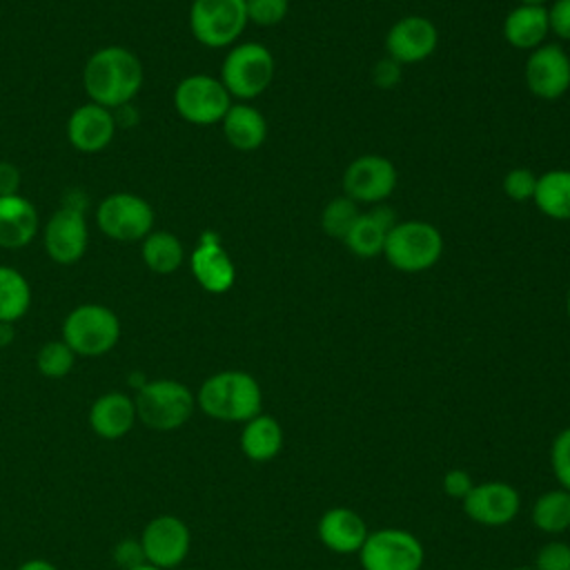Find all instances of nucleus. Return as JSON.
Wrapping results in <instances>:
<instances>
[{
  "label": "nucleus",
  "mask_w": 570,
  "mask_h": 570,
  "mask_svg": "<svg viewBox=\"0 0 570 570\" xmlns=\"http://www.w3.org/2000/svg\"><path fill=\"white\" fill-rule=\"evenodd\" d=\"M145 82L140 58L118 45L102 47L89 56L82 69V87L89 102L107 109L129 105Z\"/></svg>",
  "instance_id": "nucleus-1"
},
{
  "label": "nucleus",
  "mask_w": 570,
  "mask_h": 570,
  "mask_svg": "<svg viewBox=\"0 0 570 570\" xmlns=\"http://www.w3.org/2000/svg\"><path fill=\"white\" fill-rule=\"evenodd\" d=\"M196 405L216 421L245 423L261 414L263 390L249 372L223 370L203 381L196 392Z\"/></svg>",
  "instance_id": "nucleus-2"
},
{
  "label": "nucleus",
  "mask_w": 570,
  "mask_h": 570,
  "mask_svg": "<svg viewBox=\"0 0 570 570\" xmlns=\"http://www.w3.org/2000/svg\"><path fill=\"white\" fill-rule=\"evenodd\" d=\"M134 405L142 425L156 432H171L191 419L196 410V396L180 381L156 379L142 383L136 390Z\"/></svg>",
  "instance_id": "nucleus-3"
},
{
  "label": "nucleus",
  "mask_w": 570,
  "mask_h": 570,
  "mask_svg": "<svg viewBox=\"0 0 570 570\" xmlns=\"http://www.w3.org/2000/svg\"><path fill=\"white\" fill-rule=\"evenodd\" d=\"M443 254V236L428 220H399L383 247L385 261L399 272H425Z\"/></svg>",
  "instance_id": "nucleus-4"
},
{
  "label": "nucleus",
  "mask_w": 570,
  "mask_h": 570,
  "mask_svg": "<svg viewBox=\"0 0 570 570\" xmlns=\"http://www.w3.org/2000/svg\"><path fill=\"white\" fill-rule=\"evenodd\" d=\"M276 62L267 47L261 42L234 45L220 67V82L232 98L252 100L261 96L274 80Z\"/></svg>",
  "instance_id": "nucleus-5"
},
{
  "label": "nucleus",
  "mask_w": 570,
  "mask_h": 570,
  "mask_svg": "<svg viewBox=\"0 0 570 570\" xmlns=\"http://www.w3.org/2000/svg\"><path fill=\"white\" fill-rule=\"evenodd\" d=\"M120 338V321L114 309L100 303L73 307L62 323V341L76 356H102Z\"/></svg>",
  "instance_id": "nucleus-6"
},
{
  "label": "nucleus",
  "mask_w": 570,
  "mask_h": 570,
  "mask_svg": "<svg viewBox=\"0 0 570 570\" xmlns=\"http://www.w3.org/2000/svg\"><path fill=\"white\" fill-rule=\"evenodd\" d=\"M245 27V0H194L189 7L191 36L209 49L234 45Z\"/></svg>",
  "instance_id": "nucleus-7"
},
{
  "label": "nucleus",
  "mask_w": 570,
  "mask_h": 570,
  "mask_svg": "<svg viewBox=\"0 0 570 570\" xmlns=\"http://www.w3.org/2000/svg\"><path fill=\"white\" fill-rule=\"evenodd\" d=\"M363 570H421L423 543L403 528H383L367 534L356 552Z\"/></svg>",
  "instance_id": "nucleus-8"
},
{
  "label": "nucleus",
  "mask_w": 570,
  "mask_h": 570,
  "mask_svg": "<svg viewBox=\"0 0 570 570\" xmlns=\"http://www.w3.org/2000/svg\"><path fill=\"white\" fill-rule=\"evenodd\" d=\"M174 107L178 116L191 125H216L232 107V96L220 78L191 73L176 85Z\"/></svg>",
  "instance_id": "nucleus-9"
},
{
  "label": "nucleus",
  "mask_w": 570,
  "mask_h": 570,
  "mask_svg": "<svg viewBox=\"0 0 570 570\" xmlns=\"http://www.w3.org/2000/svg\"><path fill=\"white\" fill-rule=\"evenodd\" d=\"M98 229L118 243H136L142 240L154 227V209L151 205L127 191L109 194L100 200L96 209Z\"/></svg>",
  "instance_id": "nucleus-10"
},
{
  "label": "nucleus",
  "mask_w": 570,
  "mask_h": 570,
  "mask_svg": "<svg viewBox=\"0 0 570 570\" xmlns=\"http://www.w3.org/2000/svg\"><path fill=\"white\" fill-rule=\"evenodd\" d=\"M45 252L53 263L73 265L78 263L89 243V229L85 218V203L82 200H67L62 203L47 220L42 232Z\"/></svg>",
  "instance_id": "nucleus-11"
},
{
  "label": "nucleus",
  "mask_w": 570,
  "mask_h": 570,
  "mask_svg": "<svg viewBox=\"0 0 570 570\" xmlns=\"http://www.w3.org/2000/svg\"><path fill=\"white\" fill-rule=\"evenodd\" d=\"M396 167L379 154H363L354 158L343 171V194L354 203L379 205L396 187Z\"/></svg>",
  "instance_id": "nucleus-12"
},
{
  "label": "nucleus",
  "mask_w": 570,
  "mask_h": 570,
  "mask_svg": "<svg viewBox=\"0 0 570 570\" xmlns=\"http://www.w3.org/2000/svg\"><path fill=\"white\" fill-rule=\"evenodd\" d=\"M140 546L149 566L169 570L185 561L191 546V534L183 519L174 514H158L145 525Z\"/></svg>",
  "instance_id": "nucleus-13"
},
{
  "label": "nucleus",
  "mask_w": 570,
  "mask_h": 570,
  "mask_svg": "<svg viewBox=\"0 0 570 570\" xmlns=\"http://www.w3.org/2000/svg\"><path fill=\"white\" fill-rule=\"evenodd\" d=\"M523 80L532 96L557 100L570 89V56L559 45H541L530 51Z\"/></svg>",
  "instance_id": "nucleus-14"
},
{
  "label": "nucleus",
  "mask_w": 570,
  "mask_h": 570,
  "mask_svg": "<svg viewBox=\"0 0 570 570\" xmlns=\"http://www.w3.org/2000/svg\"><path fill=\"white\" fill-rule=\"evenodd\" d=\"M461 503L468 519L490 528H499L514 521L521 510L519 492L505 481L474 483Z\"/></svg>",
  "instance_id": "nucleus-15"
},
{
  "label": "nucleus",
  "mask_w": 570,
  "mask_h": 570,
  "mask_svg": "<svg viewBox=\"0 0 570 570\" xmlns=\"http://www.w3.org/2000/svg\"><path fill=\"white\" fill-rule=\"evenodd\" d=\"M439 45V29L425 16H405L396 20L385 33L387 58L403 65L428 60Z\"/></svg>",
  "instance_id": "nucleus-16"
},
{
  "label": "nucleus",
  "mask_w": 570,
  "mask_h": 570,
  "mask_svg": "<svg viewBox=\"0 0 570 570\" xmlns=\"http://www.w3.org/2000/svg\"><path fill=\"white\" fill-rule=\"evenodd\" d=\"M189 267L196 283L209 294H225L236 281L234 261L220 245L218 236L212 232H205L200 236V243L189 256Z\"/></svg>",
  "instance_id": "nucleus-17"
},
{
  "label": "nucleus",
  "mask_w": 570,
  "mask_h": 570,
  "mask_svg": "<svg viewBox=\"0 0 570 570\" xmlns=\"http://www.w3.org/2000/svg\"><path fill=\"white\" fill-rule=\"evenodd\" d=\"M116 134V116L96 102L80 105L67 120V138L82 154L102 151Z\"/></svg>",
  "instance_id": "nucleus-18"
},
{
  "label": "nucleus",
  "mask_w": 570,
  "mask_h": 570,
  "mask_svg": "<svg viewBox=\"0 0 570 570\" xmlns=\"http://www.w3.org/2000/svg\"><path fill=\"white\" fill-rule=\"evenodd\" d=\"M321 543L336 554H354L361 550L370 530L365 519L352 508H330L321 514L316 525Z\"/></svg>",
  "instance_id": "nucleus-19"
},
{
  "label": "nucleus",
  "mask_w": 570,
  "mask_h": 570,
  "mask_svg": "<svg viewBox=\"0 0 570 570\" xmlns=\"http://www.w3.org/2000/svg\"><path fill=\"white\" fill-rule=\"evenodd\" d=\"M396 223L399 220L392 207L374 205L367 212H361V216L343 238V245L358 258H376L379 254H383L385 238Z\"/></svg>",
  "instance_id": "nucleus-20"
},
{
  "label": "nucleus",
  "mask_w": 570,
  "mask_h": 570,
  "mask_svg": "<svg viewBox=\"0 0 570 570\" xmlns=\"http://www.w3.org/2000/svg\"><path fill=\"white\" fill-rule=\"evenodd\" d=\"M40 227L36 205L22 194L0 196V247L20 249L27 247Z\"/></svg>",
  "instance_id": "nucleus-21"
},
{
  "label": "nucleus",
  "mask_w": 570,
  "mask_h": 570,
  "mask_svg": "<svg viewBox=\"0 0 570 570\" xmlns=\"http://www.w3.org/2000/svg\"><path fill=\"white\" fill-rule=\"evenodd\" d=\"M136 419L134 399L122 392H105L89 407L91 430L107 441L125 436L134 428Z\"/></svg>",
  "instance_id": "nucleus-22"
},
{
  "label": "nucleus",
  "mask_w": 570,
  "mask_h": 570,
  "mask_svg": "<svg viewBox=\"0 0 570 570\" xmlns=\"http://www.w3.org/2000/svg\"><path fill=\"white\" fill-rule=\"evenodd\" d=\"M550 33L548 7L517 4L503 20V38L510 47L532 51L546 42Z\"/></svg>",
  "instance_id": "nucleus-23"
},
{
  "label": "nucleus",
  "mask_w": 570,
  "mask_h": 570,
  "mask_svg": "<svg viewBox=\"0 0 570 570\" xmlns=\"http://www.w3.org/2000/svg\"><path fill=\"white\" fill-rule=\"evenodd\" d=\"M220 125L225 140L238 151H256L267 138V122L263 114L247 102L232 105Z\"/></svg>",
  "instance_id": "nucleus-24"
},
{
  "label": "nucleus",
  "mask_w": 570,
  "mask_h": 570,
  "mask_svg": "<svg viewBox=\"0 0 570 570\" xmlns=\"http://www.w3.org/2000/svg\"><path fill=\"white\" fill-rule=\"evenodd\" d=\"M283 428L281 423L269 414H256L249 421L243 423L240 430V452L254 461V463H267L278 456L283 450Z\"/></svg>",
  "instance_id": "nucleus-25"
},
{
  "label": "nucleus",
  "mask_w": 570,
  "mask_h": 570,
  "mask_svg": "<svg viewBox=\"0 0 570 570\" xmlns=\"http://www.w3.org/2000/svg\"><path fill=\"white\" fill-rule=\"evenodd\" d=\"M532 200L543 216L570 220V169H548L537 176Z\"/></svg>",
  "instance_id": "nucleus-26"
},
{
  "label": "nucleus",
  "mask_w": 570,
  "mask_h": 570,
  "mask_svg": "<svg viewBox=\"0 0 570 570\" xmlns=\"http://www.w3.org/2000/svg\"><path fill=\"white\" fill-rule=\"evenodd\" d=\"M140 256H142V263L151 272L171 274L183 265L185 249H183V243L176 234L160 229V232H149L142 238Z\"/></svg>",
  "instance_id": "nucleus-27"
},
{
  "label": "nucleus",
  "mask_w": 570,
  "mask_h": 570,
  "mask_svg": "<svg viewBox=\"0 0 570 570\" xmlns=\"http://www.w3.org/2000/svg\"><path fill=\"white\" fill-rule=\"evenodd\" d=\"M532 523L546 534H561L570 528V492L563 488L548 490L534 499L530 510Z\"/></svg>",
  "instance_id": "nucleus-28"
},
{
  "label": "nucleus",
  "mask_w": 570,
  "mask_h": 570,
  "mask_svg": "<svg viewBox=\"0 0 570 570\" xmlns=\"http://www.w3.org/2000/svg\"><path fill=\"white\" fill-rule=\"evenodd\" d=\"M31 307V287L27 278L9 267L0 265V323L20 321Z\"/></svg>",
  "instance_id": "nucleus-29"
},
{
  "label": "nucleus",
  "mask_w": 570,
  "mask_h": 570,
  "mask_svg": "<svg viewBox=\"0 0 570 570\" xmlns=\"http://www.w3.org/2000/svg\"><path fill=\"white\" fill-rule=\"evenodd\" d=\"M358 216H361L358 203H354L345 194L336 196L321 212V229L327 236H332V238L343 243V238L347 236V232L352 229V225L356 223Z\"/></svg>",
  "instance_id": "nucleus-30"
},
{
  "label": "nucleus",
  "mask_w": 570,
  "mask_h": 570,
  "mask_svg": "<svg viewBox=\"0 0 570 570\" xmlns=\"http://www.w3.org/2000/svg\"><path fill=\"white\" fill-rule=\"evenodd\" d=\"M76 363L73 350L60 341H47L36 356V367L47 379H65Z\"/></svg>",
  "instance_id": "nucleus-31"
},
{
  "label": "nucleus",
  "mask_w": 570,
  "mask_h": 570,
  "mask_svg": "<svg viewBox=\"0 0 570 570\" xmlns=\"http://www.w3.org/2000/svg\"><path fill=\"white\" fill-rule=\"evenodd\" d=\"M247 22L258 27H274L285 20L289 11V0H245Z\"/></svg>",
  "instance_id": "nucleus-32"
},
{
  "label": "nucleus",
  "mask_w": 570,
  "mask_h": 570,
  "mask_svg": "<svg viewBox=\"0 0 570 570\" xmlns=\"http://www.w3.org/2000/svg\"><path fill=\"white\" fill-rule=\"evenodd\" d=\"M550 465L559 485L570 492V425L554 436L550 448Z\"/></svg>",
  "instance_id": "nucleus-33"
},
{
  "label": "nucleus",
  "mask_w": 570,
  "mask_h": 570,
  "mask_svg": "<svg viewBox=\"0 0 570 570\" xmlns=\"http://www.w3.org/2000/svg\"><path fill=\"white\" fill-rule=\"evenodd\" d=\"M534 570H570V543L554 539L543 543L534 557Z\"/></svg>",
  "instance_id": "nucleus-34"
},
{
  "label": "nucleus",
  "mask_w": 570,
  "mask_h": 570,
  "mask_svg": "<svg viewBox=\"0 0 570 570\" xmlns=\"http://www.w3.org/2000/svg\"><path fill=\"white\" fill-rule=\"evenodd\" d=\"M534 189H537V176L525 167H514L503 176V191L508 198L517 203L532 200Z\"/></svg>",
  "instance_id": "nucleus-35"
},
{
  "label": "nucleus",
  "mask_w": 570,
  "mask_h": 570,
  "mask_svg": "<svg viewBox=\"0 0 570 570\" xmlns=\"http://www.w3.org/2000/svg\"><path fill=\"white\" fill-rule=\"evenodd\" d=\"M443 492H445V497H450V499H459V501H463L465 497H468V492L472 490V485H474V481H472V474L468 472V470H463V468H452V470H448L445 474H443Z\"/></svg>",
  "instance_id": "nucleus-36"
},
{
  "label": "nucleus",
  "mask_w": 570,
  "mask_h": 570,
  "mask_svg": "<svg viewBox=\"0 0 570 570\" xmlns=\"http://www.w3.org/2000/svg\"><path fill=\"white\" fill-rule=\"evenodd\" d=\"M401 71H403V67L396 60L385 56V58L374 62L370 76H372V82L379 89H392V87H396L401 82Z\"/></svg>",
  "instance_id": "nucleus-37"
},
{
  "label": "nucleus",
  "mask_w": 570,
  "mask_h": 570,
  "mask_svg": "<svg viewBox=\"0 0 570 570\" xmlns=\"http://www.w3.org/2000/svg\"><path fill=\"white\" fill-rule=\"evenodd\" d=\"M114 561L122 570H134L142 563H147L140 541H134V539H125L114 548Z\"/></svg>",
  "instance_id": "nucleus-38"
},
{
  "label": "nucleus",
  "mask_w": 570,
  "mask_h": 570,
  "mask_svg": "<svg viewBox=\"0 0 570 570\" xmlns=\"http://www.w3.org/2000/svg\"><path fill=\"white\" fill-rule=\"evenodd\" d=\"M548 22L554 36L570 40V0H554L552 7H548Z\"/></svg>",
  "instance_id": "nucleus-39"
},
{
  "label": "nucleus",
  "mask_w": 570,
  "mask_h": 570,
  "mask_svg": "<svg viewBox=\"0 0 570 570\" xmlns=\"http://www.w3.org/2000/svg\"><path fill=\"white\" fill-rule=\"evenodd\" d=\"M20 169L13 163L0 160V196H16L20 194Z\"/></svg>",
  "instance_id": "nucleus-40"
},
{
  "label": "nucleus",
  "mask_w": 570,
  "mask_h": 570,
  "mask_svg": "<svg viewBox=\"0 0 570 570\" xmlns=\"http://www.w3.org/2000/svg\"><path fill=\"white\" fill-rule=\"evenodd\" d=\"M18 570H58V568L45 559H31V561H24Z\"/></svg>",
  "instance_id": "nucleus-41"
},
{
  "label": "nucleus",
  "mask_w": 570,
  "mask_h": 570,
  "mask_svg": "<svg viewBox=\"0 0 570 570\" xmlns=\"http://www.w3.org/2000/svg\"><path fill=\"white\" fill-rule=\"evenodd\" d=\"M13 323H0V347H7L13 341Z\"/></svg>",
  "instance_id": "nucleus-42"
},
{
  "label": "nucleus",
  "mask_w": 570,
  "mask_h": 570,
  "mask_svg": "<svg viewBox=\"0 0 570 570\" xmlns=\"http://www.w3.org/2000/svg\"><path fill=\"white\" fill-rule=\"evenodd\" d=\"M543 2L546 0H519V4H525V7H546Z\"/></svg>",
  "instance_id": "nucleus-43"
},
{
  "label": "nucleus",
  "mask_w": 570,
  "mask_h": 570,
  "mask_svg": "<svg viewBox=\"0 0 570 570\" xmlns=\"http://www.w3.org/2000/svg\"><path fill=\"white\" fill-rule=\"evenodd\" d=\"M134 570H160V568H156V566H149V563H142V566H138V568H134Z\"/></svg>",
  "instance_id": "nucleus-44"
},
{
  "label": "nucleus",
  "mask_w": 570,
  "mask_h": 570,
  "mask_svg": "<svg viewBox=\"0 0 570 570\" xmlns=\"http://www.w3.org/2000/svg\"><path fill=\"white\" fill-rule=\"evenodd\" d=\"M566 309H568V316H570V292H568V298H566Z\"/></svg>",
  "instance_id": "nucleus-45"
},
{
  "label": "nucleus",
  "mask_w": 570,
  "mask_h": 570,
  "mask_svg": "<svg viewBox=\"0 0 570 570\" xmlns=\"http://www.w3.org/2000/svg\"><path fill=\"white\" fill-rule=\"evenodd\" d=\"M512 570H534V568H528V566H519V568H512Z\"/></svg>",
  "instance_id": "nucleus-46"
}]
</instances>
